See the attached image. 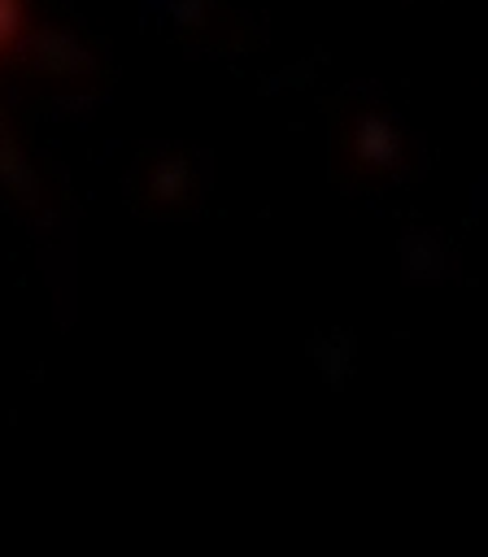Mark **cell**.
Returning a JSON list of instances; mask_svg holds the SVG:
<instances>
[{
  "label": "cell",
  "instance_id": "1",
  "mask_svg": "<svg viewBox=\"0 0 488 557\" xmlns=\"http://www.w3.org/2000/svg\"><path fill=\"white\" fill-rule=\"evenodd\" d=\"M26 35V0H0V57H9Z\"/></svg>",
  "mask_w": 488,
  "mask_h": 557
}]
</instances>
